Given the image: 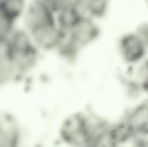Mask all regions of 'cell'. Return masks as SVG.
Returning a JSON list of instances; mask_svg holds the SVG:
<instances>
[{"mask_svg": "<svg viewBox=\"0 0 148 147\" xmlns=\"http://www.w3.org/2000/svg\"><path fill=\"white\" fill-rule=\"evenodd\" d=\"M110 128L97 117L77 114L69 118L62 133L69 143L78 146H96L108 140Z\"/></svg>", "mask_w": 148, "mask_h": 147, "instance_id": "3957f363", "label": "cell"}, {"mask_svg": "<svg viewBox=\"0 0 148 147\" xmlns=\"http://www.w3.org/2000/svg\"><path fill=\"white\" fill-rule=\"evenodd\" d=\"M61 30V41L56 51L67 57L75 56L99 40L102 33L100 21L86 14Z\"/></svg>", "mask_w": 148, "mask_h": 147, "instance_id": "277c9868", "label": "cell"}, {"mask_svg": "<svg viewBox=\"0 0 148 147\" xmlns=\"http://www.w3.org/2000/svg\"><path fill=\"white\" fill-rule=\"evenodd\" d=\"M143 4L144 5V7L148 13V0H142Z\"/></svg>", "mask_w": 148, "mask_h": 147, "instance_id": "9c48e42d", "label": "cell"}, {"mask_svg": "<svg viewBox=\"0 0 148 147\" xmlns=\"http://www.w3.org/2000/svg\"><path fill=\"white\" fill-rule=\"evenodd\" d=\"M130 144L135 146L148 147V125L133 135Z\"/></svg>", "mask_w": 148, "mask_h": 147, "instance_id": "ba28073f", "label": "cell"}, {"mask_svg": "<svg viewBox=\"0 0 148 147\" xmlns=\"http://www.w3.org/2000/svg\"><path fill=\"white\" fill-rule=\"evenodd\" d=\"M29 0H0V20L19 26Z\"/></svg>", "mask_w": 148, "mask_h": 147, "instance_id": "8992f818", "label": "cell"}, {"mask_svg": "<svg viewBox=\"0 0 148 147\" xmlns=\"http://www.w3.org/2000/svg\"><path fill=\"white\" fill-rule=\"evenodd\" d=\"M40 51L20 26L0 37V80L12 78L27 70L35 64Z\"/></svg>", "mask_w": 148, "mask_h": 147, "instance_id": "6da1fadb", "label": "cell"}, {"mask_svg": "<svg viewBox=\"0 0 148 147\" xmlns=\"http://www.w3.org/2000/svg\"><path fill=\"white\" fill-rule=\"evenodd\" d=\"M118 52L124 63L131 67L148 56V45L134 30L123 32L116 40Z\"/></svg>", "mask_w": 148, "mask_h": 147, "instance_id": "5b68a950", "label": "cell"}, {"mask_svg": "<svg viewBox=\"0 0 148 147\" xmlns=\"http://www.w3.org/2000/svg\"><path fill=\"white\" fill-rule=\"evenodd\" d=\"M20 26L41 51H53L60 40L56 15L44 0L29 1Z\"/></svg>", "mask_w": 148, "mask_h": 147, "instance_id": "7a4b0ae2", "label": "cell"}, {"mask_svg": "<svg viewBox=\"0 0 148 147\" xmlns=\"http://www.w3.org/2000/svg\"><path fill=\"white\" fill-rule=\"evenodd\" d=\"M145 95L148 94V56L137 64L130 67V77Z\"/></svg>", "mask_w": 148, "mask_h": 147, "instance_id": "52a82bcc", "label": "cell"}]
</instances>
